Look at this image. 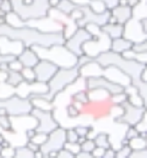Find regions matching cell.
Returning <instances> with one entry per match:
<instances>
[{
	"label": "cell",
	"mask_w": 147,
	"mask_h": 158,
	"mask_svg": "<svg viewBox=\"0 0 147 158\" xmlns=\"http://www.w3.org/2000/svg\"><path fill=\"white\" fill-rule=\"evenodd\" d=\"M0 36L10 40L20 41L23 47H51L55 45H64L66 36L62 31L58 32H42L25 23L22 26H12L4 23L0 25Z\"/></svg>",
	"instance_id": "1"
},
{
	"label": "cell",
	"mask_w": 147,
	"mask_h": 158,
	"mask_svg": "<svg viewBox=\"0 0 147 158\" xmlns=\"http://www.w3.org/2000/svg\"><path fill=\"white\" fill-rule=\"evenodd\" d=\"M95 61L103 68L113 66V67L118 68L125 75H127L130 77L131 85L136 87L138 94L141 96L144 101L147 102V82H142L139 79L140 72L147 64L138 62L136 60L127 59L124 55H121L119 53H114L110 49L95 57Z\"/></svg>",
	"instance_id": "2"
},
{
	"label": "cell",
	"mask_w": 147,
	"mask_h": 158,
	"mask_svg": "<svg viewBox=\"0 0 147 158\" xmlns=\"http://www.w3.org/2000/svg\"><path fill=\"white\" fill-rule=\"evenodd\" d=\"M78 108V118H88V123L91 122H102L109 118H116L121 115L123 108L119 104H114L111 100V95L105 97H89V101L84 104H75ZM74 121V122H75Z\"/></svg>",
	"instance_id": "3"
},
{
	"label": "cell",
	"mask_w": 147,
	"mask_h": 158,
	"mask_svg": "<svg viewBox=\"0 0 147 158\" xmlns=\"http://www.w3.org/2000/svg\"><path fill=\"white\" fill-rule=\"evenodd\" d=\"M11 4L12 12L25 23L48 17L50 10L48 0H30L28 2L25 0H11Z\"/></svg>",
	"instance_id": "4"
},
{
	"label": "cell",
	"mask_w": 147,
	"mask_h": 158,
	"mask_svg": "<svg viewBox=\"0 0 147 158\" xmlns=\"http://www.w3.org/2000/svg\"><path fill=\"white\" fill-rule=\"evenodd\" d=\"M79 76V68L77 66L69 68H58L54 76L48 81V91L46 94H40L43 98L53 102L60 93H62L67 87L73 85Z\"/></svg>",
	"instance_id": "5"
},
{
	"label": "cell",
	"mask_w": 147,
	"mask_h": 158,
	"mask_svg": "<svg viewBox=\"0 0 147 158\" xmlns=\"http://www.w3.org/2000/svg\"><path fill=\"white\" fill-rule=\"evenodd\" d=\"M0 107L6 108L10 116H20L28 115L33 110V106L29 98L20 97L17 94L10 96L7 98H0Z\"/></svg>",
	"instance_id": "6"
},
{
	"label": "cell",
	"mask_w": 147,
	"mask_h": 158,
	"mask_svg": "<svg viewBox=\"0 0 147 158\" xmlns=\"http://www.w3.org/2000/svg\"><path fill=\"white\" fill-rule=\"evenodd\" d=\"M120 106L123 108V113L121 115L117 116L116 118H113V121L118 124H124L127 127L136 125L141 119L142 116L146 114L147 108L141 107V106H134L127 100L123 102Z\"/></svg>",
	"instance_id": "7"
},
{
	"label": "cell",
	"mask_w": 147,
	"mask_h": 158,
	"mask_svg": "<svg viewBox=\"0 0 147 158\" xmlns=\"http://www.w3.org/2000/svg\"><path fill=\"white\" fill-rule=\"evenodd\" d=\"M84 85L86 90L91 89H103V90L108 91L110 95L119 94V93H124L125 87L119 85L117 82H113L111 80H109L105 76L102 75H96V76H88L84 79Z\"/></svg>",
	"instance_id": "8"
},
{
	"label": "cell",
	"mask_w": 147,
	"mask_h": 158,
	"mask_svg": "<svg viewBox=\"0 0 147 158\" xmlns=\"http://www.w3.org/2000/svg\"><path fill=\"white\" fill-rule=\"evenodd\" d=\"M30 115H33L38 121V123L35 125L36 132H42V134L48 135L54 129H56L57 127H60L51 110H43V109H39V108H33Z\"/></svg>",
	"instance_id": "9"
},
{
	"label": "cell",
	"mask_w": 147,
	"mask_h": 158,
	"mask_svg": "<svg viewBox=\"0 0 147 158\" xmlns=\"http://www.w3.org/2000/svg\"><path fill=\"white\" fill-rule=\"evenodd\" d=\"M66 143V128L57 127L51 132L48 134L47 139L43 144L40 145V150L43 153V158H48V153L50 151H58L64 147Z\"/></svg>",
	"instance_id": "10"
},
{
	"label": "cell",
	"mask_w": 147,
	"mask_h": 158,
	"mask_svg": "<svg viewBox=\"0 0 147 158\" xmlns=\"http://www.w3.org/2000/svg\"><path fill=\"white\" fill-rule=\"evenodd\" d=\"M110 45H111V39L102 31V33L98 36H92L90 40H88L83 45L82 49L85 55L95 59L99 54L109 51Z\"/></svg>",
	"instance_id": "11"
},
{
	"label": "cell",
	"mask_w": 147,
	"mask_h": 158,
	"mask_svg": "<svg viewBox=\"0 0 147 158\" xmlns=\"http://www.w3.org/2000/svg\"><path fill=\"white\" fill-rule=\"evenodd\" d=\"M79 8L82 10L83 15H82V18L79 19L78 21H76L77 27H85L86 25H90V23H93V25L102 27L105 23H109L110 17H111L110 10H106L103 13H96V12L92 11L88 5L79 6Z\"/></svg>",
	"instance_id": "12"
},
{
	"label": "cell",
	"mask_w": 147,
	"mask_h": 158,
	"mask_svg": "<svg viewBox=\"0 0 147 158\" xmlns=\"http://www.w3.org/2000/svg\"><path fill=\"white\" fill-rule=\"evenodd\" d=\"M92 36L91 34L88 32V29L85 27H77L76 31L74 32L70 36H68L66 41H64V46L68 48L69 51L74 53L75 55H82L84 54L82 47L84 45L88 40H90Z\"/></svg>",
	"instance_id": "13"
},
{
	"label": "cell",
	"mask_w": 147,
	"mask_h": 158,
	"mask_svg": "<svg viewBox=\"0 0 147 158\" xmlns=\"http://www.w3.org/2000/svg\"><path fill=\"white\" fill-rule=\"evenodd\" d=\"M58 68L60 67L57 64L49 60L40 59L39 62L33 67L35 74V81L42 82V83H48V81L54 76V74L56 73Z\"/></svg>",
	"instance_id": "14"
},
{
	"label": "cell",
	"mask_w": 147,
	"mask_h": 158,
	"mask_svg": "<svg viewBox=\"0 0 147 158\" xmlns=\"http://www.w3.org/2000/svg\"><path fill=\"white\" fill-rule=\"evenodd\" d=\"M48 91V85L47 83H42V82H25L15 87L14 88V93L20 97H26L28 98L30 95H35V94H46Z\"/></svg>",
	"instance_id": "15"
},
{
	"label": "cell",
	"mask_w": 147,
	"mask_h": 158,
	"mask_svg": "<svg viewBox=\"0 0 147 158\" xmlns=\"http://www.w3.org/2000/svg\"><path fill=\"white\" fill-rule=\"evenodd\" d=\"M124 38L129 39L132 42H139L142 40H147V34L142 32L139 19L132 17L126 23H124Z\"/></svg>",
	"instance_id": "16"
},
{
	"label": "cell",
	"mask_w": 147,
	"mask_h": 158,
	"mask_svg": "<svg viewBox=\"0 0 147 158\" xmlns=\"http://www.w3.org/2000/svg\"><path fill=\"white\" fill-rule=\"evenodd\" d=\"M110 12H111V17L109 23H119L124 25L133 17V8L127 5H117L112 10H110Z\"/></svg>",
	"instance_id": "17"
},
{
	"label": "cell",
	"mask_w": 147,
	"mask_h": 158,
	"mask_svg": "<svg viewBox=\"0 0 147 158\" xmlns=\"http://www.w3.org/2000/svg\"><path fill=\"white\" fill-rule=\"evenodd\" d=\"M17 59L22 63L23 67L30 68H33L40 61V57L38 55V53L33 48H29V47H25L22 51L19 53Z\"/></svg>",
	"instance_id": "18"
},
{
	"label": "cell",
	"mask_w": 147,
	"mask_h": 158,
	"mask_svg": "<svg viewBox=\"0 0 147 158\" xmlns=\"http://www.w3.org/2000/svg\"><path fill=\"white\" fill-rule=\"evenodd\" d=\"M101 28L111 40L124 35V25L119 23H108Z\"/></svg>",
	"instance_id": "19"
},
{
	"label": "cell",
	"mask_w": 147,
	"mask_h": 158,
	"mask_svg": "<svg viewBox=\"0 0 147 158\" xmlns=\"http://www.w3.org/2000/svg\"><path fill=\"white\" fill-rule=\"evenodd\" d=\"M132 41H130L129 39H126L124 36L120 38H116V39L111 40V45H110V51L114 52V53H119L123 54L125 51L131 49L132 47Z\"/></svg>",
	"instance_id": "20"
},
{
	"label": "cell",
	"mask_w": 147,
	"mask_h": 158,
	"mask_svg": "<svg viewBox=\"0 0 147 158\" xmlns=\"http://www.w3.org/2000/svg\"><path fill=\"white\" fill-rule=\"evenodd\" d=\"M93 142L96 144V147L103 148V149H108L111 145V141H110V135L105 131H98L96 136L93 137Z\"/></svg>",
	"instance_id": "21"
},
{
	"label": "cell",
	"mask_w": 147,
	"mask_h": 158,
	"mask_svg": "<svg viewBox=\"0 0 147 158\" xmlns=\"http://www.w3.org/2000/svg\"><path fill=\"white\" fill-rule=\"evenodd\" d=\"M23 82V77L20 72H15V70H8L7 73V79H6V83L10 85L11 87H18L20 83Z\"/></svg>",
	"instance_id": "22"
},
{
	"label": "cell",
	"mask_w": 147,
	"mask_h": 158,
	"mask_svg": "<svg viewBox=\"0 0 147 158\" xmlns=\"http://www.w3.org/2000/svg\"><path fill=\"white\" fill-rule=\"evenodd\" d=\"M14 158H34V152L26 144L14 147Z\"/></svg>",
	"instance_id": "23"
},
{
	"label": "cell",
	"mask_w": 147,
	"mask_h": 158,
	"mask_svg": "<svg viewBox=\"0 0 147 158\" xmlns=\"http://www.w3.org/2000/svg\"><path fill=\"white\" fill-rule=\"evenodd\" d=\"M121 55H124L125 57L131 59V60H136L138 62L147 64V53H137V52L132 51V49H127Z\"/></svg>",
	"instance_id": "24"
},
{
	"label": "cell",
	"mask_w": 147,
	"mask_h": 158,
	"mask_svg": "<svg viewBox=\"0 0 147 158\" xmlns=\"http://www.w3.org/2000/svg\"><path fill=\"white\" fill-rule=\"evenodd\" d=\"M76 7H77V5H75L71 0H60L56 7H54V8H56L57 11H60L61 13H64V14L69 15Z\"/></svg>",
	"instance_id": "25"
},
{
	"label": "cell",
	"mask_w": 147,
	"mask_h": 158,
	"mask_svg": "<svg viewBox=\"0 0 147 158\" xmlns=\"http://www.w3.org/2000/svg\"><path fill=\"white\" fill-rule=\"evenodd\" d=\"M0 129L2 134H12V121L10 115H0Z\"/></svg>",
	"instance_id": "26"
},
{
	"label": "cell",
	"mask_w": 147,
	"mask_h": 158,
	"mask_svg": "<svg viewBox=\"0 0 147 158\" xmlns=\"http://www.w3.org/2000/svg\"><path fill=\"white\" fill-rule=\"evenodd\" d=\"M64 113H66V117L69 118L70 121H75L79 116V111H78V108L76 107L74 103L69 102L68 104L64 108Z\"/></svg>",
	"instance_id": "27"
},
{
	"label": "cell",
	"mask_w": 147,
	"mask_h": 158,
	"mask_svg": "<svg viewBox=\"0 0 147 158\" xmlns=\"http://www.w3.org/2000/svg\"><path fill=\"white\" fill-rule=\"evenodd\" d=\"M129 145L132 150H136V149H145L147 148V138L140 137V136H137L134 138H132L129 141Z\"/></svg>",
	"instance_id": "28"
},
{
	"label": "cell",
	"mask_w": 147,
	"mask_h": 158,
	"mask_svg": "<svg viewBox=\"0 0 147 158\" xmlns=\"http://www.w3.org/2000/svg\"><path fill=\"white\" fill-rule=\"evenodd\" d=\"M88 6L93 12H96V13H103V12H105L108 10L105 4L103 1H101V0H90V2H89Z\"/></svg>",
	"instance_id": "29"
},
{
	"label": "cell",
	"mask_w": 147,
	"mask_h": 158,
	"mask_svg": "<svg viewBox=\"0 0 147 158\" xmlns=\"http://www.w3.org/2000/svg\"><path fill=\"white\" fill-rule=\"evenodd\" d=\"M20 73H21V75H22L23 81H25V82H34L35 81V74H34L33 68L23 67L22 69L20 70Z\"/></svg>",
	"instance_id": "30"
},
{
	"label": "cell",
	"mask_w": 147,
	"mask_h": 158,
	"mask_svg": "<svg viewBox=\"0 0 147 158\" xmlns=\"http://www.w3.org/2000/svg\"><path fill=\"white\" fill-rule=\"evenodd\" d=\"M131 149L129 144L126 145H120L118 149H116V155H114V158H129L131 153Z\"/></svg>",
	"instance_id": "31"
},
{
	"label": "cell",
	"mask_w": 147,
	"mask_h": 158,
	"mask_svg": "<svg viewBox=\"0 0 147 158\" xmlns=\"http://www.w3.org/2000/svg\"><path fill=\"white\" fill-rule=\"evenodd\" d=\"M131 49L137 52V53H147V40H142L139 42H133Z\"/></svg>",
	"instance_id": "32"
},
{
	"label": "cell",
	"mask_w": 147,
	"mask_h": 158,
	"mask_svg": "<svg viewBox=\"0 0 147 158\" xmlns=\"http://www.w3.org/2000/svg\"><path fill=\"white\" fill-rule=\"evenodd\" d=\"M78 139V135L76 132V130L73 127L70 128H66V142H77Z\"/></svg>",
	"instance_id": "33"
},
{
	"label": "cell",
	"mask_w": 147,
	"mask_h": 158,
	"mask_svg": "<svg viewBox=\"0 0 147 158\" xmlns=\"http://www.w3.org/2000/svg\"><path fill=\"white\" fill-rule=\"evenodd\" d=\"M81 145V150H83V151H88V152H92V150L96 148V144H95V142L93 139H89V138H86L82 144H79Z\"/></svg>",
	"instance_id": "34"
},
{
	"label": "cell",
	"mask_w": 147,
	"mask_h": 158,
	"mask_svg": "<svg viewBox=\"0 0 147 158\" xmlns=\"http://www.w3.org/2000/svg\"><path fill=\"white\" fill-rule=\"evenodd\" d=\"M137 136H139V132H138V130L133 127V125H130V127H127L126 129H125V132H124V136L125 138H127L129 141L132 139V138H134Z\"/></svg>",
	"instance_id": "35"
},
{
	"label": "cell",
	"mask_w": 147,
	"mask_h": 158,
	"mask_svg": "<svg viewBox=\"0 0 147 158\" xmlns=\"http://www.w3.org/2000/svg\"><path fill=\"white\" fill-rule=\"evenodd\" d=\"M129 158H147V148H145V149L131 150Z\"/></svg>",
	"instance_id": "36"
},
{
	"label": "cell",
	"mask_w": 147,
	"mask_h": 158,
	"mask_svg": "<svg viewBox=\"0 0 147 158\" xmlns=\"http://www.w3.org/2000/svg\"><path fill=\"white\" fill-rule=\"evenodd\" d=\"M137 130H138V132H144V131H147V113L141 117V119L137 123L136 125H133Z\"/></svg>",
	"instance_id": "37"
},
{
	"label": "cell",
	"mask_w": 147,
	"mask_h": 158,
	"mask_svg": "<svg viewBox=\"0 0 147 158\" xmlns=\"http://www.w3.org/2000/svg\"><path fill=\"white\" fill-rule=\"evenodd\" d=\"M63 148H66V149H68L70 152H73L74 155H76V153L78 152L79 150H81V145H79L77 142H66L64 143V147Z\"/></svg>",
	"instance_id": "38"
},
{
	"label": "cell",
	"mask_w": 147,
	"mask_h": 158,
	"mask_svg": "<svg viewBox=\"0 0 147 158\" xmlns=\"http://www.w3.org/2000/svg\"><path fill=\"white\" fill-rule=\"evenodd\" d=\"M90 125L91 124H76L75 127H73V128L76 130V132H77L78 136H86Z\"/></svg>",
	"instance_id": "39"
},
{
	"label": "cell",
	"mask_w": 147,
	"mask_h": 158,
	"mask_svg": "<svg viewBox=\"0 0 147 158\" xmlns=\"http://www.w3.org/2000/svg\"><path fill=\"white\" fill-rule=\"evenodd\" d=\"M23 68L22 63L20 62L19 60H18L17 57L15 59H13L11 62H8V69L10 70H15V72H20L21 69Z\"/></svg>",
	"instance_id": "40"
},
{
	"label": "cell",
	"mask_w": 147,
	"mask_h": 158,
	"mask_svg": "<svg viewBox=\"0 0 147 158\" xmlns=\"http://www.w3.org/2000/svg\"><path fill=\"white\" fill-rule=\"evenodd\" d=\"M0 155H1V158H14V147L11 145V147L2 148Z\"/></svg>",
	"instance_id": "41"
},
{
	"label": "cell",
	"mask_w": 147,
	"mask_h": 158,
	"mask_svg": "<svg viewBox=\"0 0 147 158\" xmlns=\"http://www.w3.org/2000/svg\"><path fill=\"white\" fill-rule=\"evenodd\" d=\"M47 136H48V135L42 134V132H36V134L33 136V138H32L30 141H33L34 143H36V144L41 145V144H43V143H45V141L47 139Z\"/></svg>",
	"instance_id": "42"
},
{
	"label": "cell",
	"mask_w": 147,
	"mask_h": 158,
	"mask_svg": "<svg viewBox=\"0 0 147 158\" xmlns=\"http://www.w3.org/2000/svg\"><path fill=\"white\" fill-rule=\"evenodd\" d=\"M57 158H75V155L73 152H70L68 149L62 148L61 150L57 151Z\"/></svg>",
	"instance_id": "43"
},
{
	"label": "cell",
	"mask_w": 147,
	"mask_h": 158,
	"mask_svg": "<svg viewBox=\"0 0 147 158\" xmlns=\"http://www.w3.org/2000/svg\"><path fill=\"white\" fill-rule=\"evenodd\" d=\"M0 10L5 13L12 12V4L11 0H0Z\"/></svg>",
	"instance_id": "44"
},
{
	"label": "cell",
	"mask_w": 147,
	"mask_h": 158,
	"mask_svg": "<svg viewBox=\"0 0 147 158\" xmlns=\"http://www.w3.org/2000/svg\"><path fill=\"white\" fill-rule=\"evenodd\" d=\"M114 155H116V149L113 147H109L108 149H104L103 158H114Z\"/></svg>",
	"instance_id": "45"
},
{
	"label": "cell",
	"mask_w": 147,
	"mask_h": 158,
	"mask_svg": "<svg viewBox=\"0 0 147 158\" xmlns=\"http://www.w3.org/2000/svg\"><path fill=\"white\" fill-rule=\"evenodd\" d=\"M92 157L93 158H103V153H104V149L99 147H96L92 150Z\"/></svg>",
	"instance_id": "46"
},
{
	"label": "cell",
	"mask_w": 147,
	"mask_h": 158,
	"mask_svg": "<svg viewBox=\"0 0 147 158\" xmlns=\"http://www.w3.org/2000/svg\"><path fill=\"white\" fill-rule=\"evenodd\" d=\"M101 1H103L105 4L108 10H112L113 7L118 5V0H101Z\"/></svg>",
	"instance_id": "47"
},
{
	"label": "cell",
	"mask_w": 147,
	"mask_h": 158,
	"mask_svg": "<svg viewBox=\"0 0 147 158\" xmlns=\"http://www.w3.org/2000/svg\"><path fill=\"white\" fill-rule=\"evenodd\" d=\"M17 56L14 55H7V54H1L0 53V63L2 62H11L13 59H15Z\"/></svg>",
	"instance_id": "48"
},
{
	"label": "cell",
	"mask_w": 147,
	"mask_h": 158,
	"mask_svg": "<svg viewBox=\"0 0 147 158\" xmlns=\"http://www.w3.org/2000/svg\"><path fill=\"white\" fill-rule=\"evenodd\" d=\"M26 145L28 147V149H30L33 152H35V151H38V150H40V145L39 144H36V143H34L33 141H27L26 142Z\"/></svg>",
	"instance_id": "49"
},
{
	"label": "cell",
	"mask_w": 147,
	"mask_h": 158,
	"mask_svg": "<svg viewBox=\"0 0 147 158\" xmlns=\"http://www.w3.org/2000/svg\"><path fill=\"white\" fill-rule=\"evenodd\" d=\"M139 79H140V81H142V82H147V66L140 72Z\"/></svg>",
	"instance_id": "50"
},
{
	"label": "cell",
	"mask_w": 147,
	"mask_h": 158,
	"mask_svg": "<svg viewBox=\"0 0 147 158\" xmlns=\"http://www.w3.org/2000/svg\"><path fill=\"white\" fill-rule=\"evenodd\" d=\"M75 5L77 6H85V5H89L90 0H71Z\"/></svg>",
	"instance_id": "51"
},
{
	"label": "cell",
	"mask_w": 147,
	"mask_h": 158,
	"mask_svg": "<svg viewBox=\"0 0 147 158\" xmlns=\"http://www.w3.org/2000/svg\"><path fill=\"white\" fill-rule=\"evenodd\" d=\"M7 73H8V70H1V69H0V83H1V82H6Z\"/></svg>",
	"instance_id": "52"
},
{
	"label": "cell",
	"mask_w": 147,
	"mask_h": 158,
	"mask_svg": "<svg viewBox=\"0 0 147 158\" xmlns=\"http://www.w3.org/2000/svg\"><path fill=\"white\" fill-rule=\"evenodd\" d=\"M126 1H127V5L130 6V7H132V8L140 2V0H126Z\"/></svg>",
	"instance_id": "53"
},
{
	"label": "cell",
	"mask_w": 147,
	"mask_h": 158,
	"mask_svg": "<svg viewBox=\"0 0 147 158\" xmlns=\"http://www.w3.org/2000/svg\"><path fill=\"white\" fill-rule=\"evenodd\" d=\"M58 1H60V0H48V4L50 6V8H54V7H56V5L58 4Z\"/></svg>",
	"instance_id": "54"
},
{
	"label": "cell",
	"mask_w": 147,
	"mask_h": 158,
	"mask_svg": "<svg viewBox=\"0 0 147 158\" xmlns=\"http://www.w3.org/2000/svg\"><path fill=\"white\" fill-rule=\"evenodd\" d=\"M4 139H5V136H4V134H1V132H0V144L2 143Z\"/></svg>",
	"instance_id": "55"
},
{
	"label": "cell",
	"mask_w": 147,
	"mask_h": 158,
	"mask_svg": "<svg viewBox=\"0 0 147 158\" xmlns=\"http://www.w3.org/2000/svg\"><path fill=\"white\" fill-rule=\"evenodd\" d=\"M1 150H2V147H1V144H0V152H1Z\"/></svg>",
	"instance_id": "56"
},
{
	"label": "cell",
	"mask_w": 147,
	"mask_h": 158,
	"mask_svg": "<svg viewBox=\"0 0 147 158\" xmlns=\"http://www.w3.org/2000/svg\"><path fill=\"white\" fill-rule=\"evenodd\" d=\"M140 1H146V0H140Z\"/></svg>",
	"instance_id": "57"
}]
</instances>
